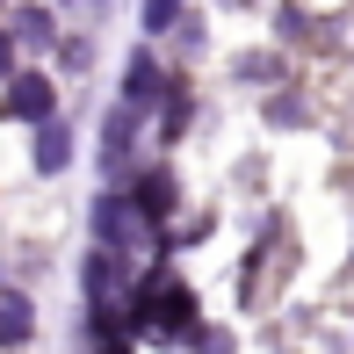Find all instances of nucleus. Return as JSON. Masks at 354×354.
Segmentation results:
<instances>
[{
	"instance_id": "1",
	"label": "nucleus",
	"mask_w": 354,
	"mask_h": 354,
	"mask_svg": "<svg viewBox=\"0 0 354 354\" xmlns=\"http://www.w3.org/2000/svg\"><path fill=\"white\" fill-rule=\"evenodd\" d=\"M138 318H152V333H181L188 318H196V297L174 275H159L152 289H138Z\"/></svg>"
},
{
	"instance_id": "2",
	"label": "nucleus",
	"mask_w": 354,
	"mask_h": 354,
	"mask_svg": "<svg viewBox=\"0 0 354 354\" xmlns=\"http://www.w3.org/2000/svg\"><path fill=\"white\" fill-rule=\"evenodd\" d=\"M8 116H15V123H44V116H51V87H44L37 73L15 80V87H8Z\"/></svg>"
},
{
	"instance_id": "3",
	"label": "nucleus",
	"mask_w": 354,
	"mask_h": 354,
	"mask_svg": "<svg viewBox=\"0 0 354 354\" xmlns=\"http://www.w3.org/2000/svg\"><path fill=\"white\" fill-rule=\"evenodd\" d=\"M0 340H29V297L0 289Z\"/></svg>"
},
{
	"instance_id": "4",
	"label": "nucleus",
	"mask_w": 354,
	"mask_h": 354,
	"mask_svg": "<svg viewBox=\"0 0 354 354\" xmlns=\"http://www.w3.org/2000/svg\"><path fill=\"white\" fill-rule=\"evenodd\" d=\"M37 167H44V174L66 167V131H58V123H44V138H37Z\"/></svg>"
},
{
	"instance_id": "5",
	"label": "nucleus",
	"mask_w": 354,
	"mask_h": 354,
	"mask_svg": "<svg viewBox=\"0 0 354 354\" xmlns=\"http://www.w3.org/2000/svg\"><path fill=\"white\" fill-rule=\"evenodd\" d=\"M152 87H159V73L145 66V58H131V102H145V94H152Z\"/></svg>"
},
{
	"instance_id": "6",
	"label": "nucleus",
	"mask_w": 354,
	"mask_h": 354,
	"mask_svg": "<svg viewBox=\"0 0 354 354\" xmlns=\"http://www.w3.org/2000/svg\"><path fill=\"white\" fill-rule=\"evenodd\" d=\"M174 15H181V0H145V29H167Z\"/></svg>"
},
{
	"instance_id": "7",
	"label": "nucleus",
	"mask_w": 354,
	"mask_h": 354,
	"mask_svg": "<svg viewBox=\"0 0 354 354\" xmlns=\"http://www.w3.org/2000/svg\"><path fill=\"white\" fill-rule=\"evenodd\" d=\"M8 58H15V37H8V29H0V73H8Z\"/></svg>"
},
{
	"instance_id": "8",
	"label": "nucleus",
	"mask_w": 354,
	"mask_h": 354,
	"mask_svg": "<svg viewBox=\"0 0 354 354\" xmlns=\"http://www.w3.org/2000/svg\"><path fill=\"white\" fill-rule=\"evenodd\" d=\"M109 354H123V347H109Z\"/></svg>"
}]
</instances>
